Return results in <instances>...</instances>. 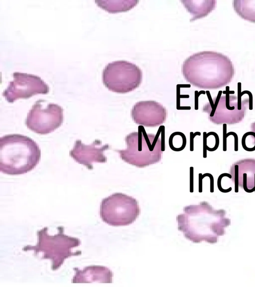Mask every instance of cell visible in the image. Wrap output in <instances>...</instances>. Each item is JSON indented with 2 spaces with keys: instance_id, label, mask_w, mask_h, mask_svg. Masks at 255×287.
Masks as SVG:
<instances>
[{
  "instance_id": "obj_1",
  "label": "cell",
  "mask_w": 255,
  "mask_h": 287,
  "mask_svg": "<svg viewBox=\"0 0 255 287\" xmlns=\"http://www.w3.org/2000/svg\"><path fill=\"white\" fill-rule=\"evenodd\" d=\"M182 72L186 81L195 87L216 89L230 83L235 70L227 56L217 52L202 51L184 60Z\"/></svg>"
},
{
  "instance_id": "obj_2",
  "label": "cell",
  "mask_w": 255,
  "mask_h": 287,
  "mask_svg": "<svg viewBox=\"0 0 255 287\" xmlns=\"http://www.w3.org/2000/svg\"><path fill=\"white\" fill-rule=\"evenodd\" d=\"M41 157L40 149L30 138L18 134L0 138V171L9 175H19L32 170Z\"/></svg>"
},
{
  "instance_id": "obj_3",
  "label": "cell",
  "mask_w": 255,
  "mask_h": 287,
  "mask_svg": "<svg viewBox=\"0 0 255 287\" xmlns=\"http://www.w3.org/2000/svg\"><path fill=\"white\" fill-rule=\"evenodd\" d=\"M138 128V132H131L125 137L127 148L117 151L125 162L143 168L160 161L164 147L159 134H147L143 127Z\"/></svg>"
},
{
  "instance_id": "obj_4",
  "label": "cell",
  "mask_w": 255,
  "mask_h": 287,
  "mask_svg": "<svg viewBox=\"0 0 255 287\" xmlns=\"http://www.w3.org/2000/svg\"><path fill=\"white\" fill-rule=\"evenodd\" d=\"M63 227H58V233L54 235L48 233V228L44 227L37 232L36 245H27L22 248L24 251L32 250L35 256L41 254L40 258L51 261V269H59L65 260L70 257L81 254V250L73 252L72 249L81 244L78 238L66 235Z\"/></svg>"
},
{
  "instance_id": "obj_5",
  "label": "cell",
  "mask_w": 255,
  "mask_h": 287,
  "mask_svg": "<svg viewBox=\"0 0 255 287\" xmlns=\"http://www.w3.org/2000/svg\"><path fill=\"white\" fill-rule=\"evenodd\" d=\"M140 212L136 199L122 193H115L104 198L100 204V217L111 226L129 225L136 220Z\"/></svg>"
},
{
  "instance_id": "obj_6",
  "label": "cell",
  "mask_w": 255,
  "mask_h": 287,
  "mask_svg": "<svg viewBox=\"0 0 255 287\" xmlns=\"http://www.w3.org/2000/svg\"><path fill=\"white\" fill-rule=\"evenodd\" d=\"M211 209L205 203L185 206L183 213L176 217L178 230L184 236L194 243L211 242L210 229Z\"/></svg>"
},
{
  "instance_id": "obj_7",
  "label": "cell",
  "mask_w": 255,
  "mask_h": 287,
  "mask_svg": "<svg viewBox=\"0 0 255 287\" xmlns=\"http://www.w3.org/2000/svg\"><path fill=\"white\" fill-rule=\"evenodd\" d=\"M142 72L131 62L120 60L109 63L102 73L104 85L110 91L118 93L131 92L141 84Z\"/></svg>"
},
{
  "instance_id": "obj_8",
  "label": "cell",
  "mask_w": 255,
  "mask_h": 287,
  "mask_svg": "<svg viewBox=\"0 0 255 287\" xmlns=\"http://www.w3.org/2000/svg\"><path fill=\"white\" fill-rule=\"evenodd\" d=\"M63 122V110L54 103L39 100L32 106L25 120L27 127L35 133L46 135L59 128Z\"/></svg>"
},
{
  "instance_id": "obj_9",
  "label": "cell",
  "mask_w": 255,
  "mask_h": 287,
  "mask_svg": "<svg viewBox=\"0 0 255 287\" xmlns=\"http://www.w3.org/2000/svg\"><path fill=\"white\" fill-rule=\"evenodd\" d=\"M13 80L9 83L3 96L9 103L18 99H27L38 94H47L48 86L39 77L25 73L14 72Z\"/></svg>"
},
{
  "instance_id": "obj_10",
  "label": "cell",
  "mask_w": 255,
  "mask_h": 287,
  "mask_svg": "<svg viewBox=\"0 0 255 287\" xmlns=\"http://www.w3.org/2000/svg\"><path fill=\"white\" fill-rule=\"evenodd\" d=\"M130 115L137 125L146 127H156L162 125L166 120V109L154 101H139L132 107Z\"/></svg>"
},
{
  "instance_id": "obj_11",
  "label": "cell",
  "mask_w": 255,
  "mask_h": 287,
  "mask_svg": "<svg viewBox=\"0 0 255 287\" xmlns=\"http://www.w3.org/2000/svg\"><path fill=\"white\" fill-rule=\"evenodd\" d=\"M110 147L109 144H103L98 140L88 145L83 144L81 140H77L69 154L76 162L92 169L94 163L107 162V158L104 152Z\"/></svg>"
},
{
  "instance_id": "obj_12",
  "label": "cell",
  "mask_w": 255,
  "mask_h": 287,
  "mask_svg": "<svg viewBox=\"0 0 255 287\" xmlns=\"http://www.w3.org/2000/svg\"><path fill=\"white\" fill-rule=\"evenodd\" d=\"M75 275L73 277V283H111L113 273L107 267L93 265L85 267L81 270L73 268Z\"/></svg>"
},
{
  "instance_id": "obj_13",
  "label": "cell",
  "mask_w": 255,
  "mask_h": 287,
  "mask_svg": "<svg viewBox=\"0 0 255 287\" xmlns=\"http://www.w3.org/2000/svg\"><path fill=\"white\" fill-rule=\"evenodd\" d=\"M187 11L191 14L190 21L208 15L215 9L216 0H181Z\"/></svg>"
},
{
  "instance_id": "obj_14",
  "label": "cell",
  "mask_w": 255,
  "mask_h": 287,
  "mask_svg": "<svg viewBox=\"0 0 255 287\" xmlns=\"http://www.w3.org/2000/svg\"><path fill=\"white\" fill-rule=\"evenodd\" d=\"M232 5L242 18L255 23V0H234Z\"/></svg>"
},
{
  "instance_id": "obj_15",
  "label": "cell",
  "mask_w": 255,
  "mask_h": 287,
  "mask_svg": "<svg viewBox=\"0 0 255 287\" xmlns=\"http://www.w3.org/2000/svg\"><path fill=\"white\" fill-rule=\"evenodd\" d=\"M95 2L102 8L111 13L128 11L138 2V0H96Z\"/></svg>"
},
{
  "instance_id": "obj_16",
  "label": "cell",
  "mask_w": 255,
  "mask_h": 287,
  "mask_svg": "<svg viewBox=\"0 0 255 287\" xmlns=\"http://www.w3.org/2000/svg\"><path fill=\"white\" fill-rule=\"evenodd\" d=\"M228 177L230 178H232V176L230 174L227 173H223L221 174H220L219 175V176L218 177V180H217V186L218 188V189L221 192H223V193H227L229 192L230 191H231L232 189V187H230L228 189H224L221 186V180L222 179L223 177Z\"/></svg>"
},
{
  "instance_id": "obj_17",
  "label": "cell",
  "mask_w": 255,
  "mask_h": 287,
  "mask_svg": "<svg viewBox=\"0 0 255 287\" xmlns=\"http://www.w3.org/2000/svg\"><path fill=\"white\" fill-rule=\"evenodd\" d=\"M210 136H213L215 139V144L213 147H209L207 146V150L209 151H214L216 150L219 146L220 140L218 134L214 132H210L207 134V137H208Z\"/></svg>"
},
{
  "instance_id": "obj_18",
  "label": "cell",
  "mask_w": 255,
  "mask_h": 287,
  "mask_svg": "<svg viewBox=\"0 0 255 287\" xmlns=\"http://www.w3.org/2000/svg\"><path fill=\"white\" fill-rule=\"evenodd\" d=\"M227 125L226 124L223 125V150L226 151L227 150Z\"/></svg>"
},
{
  "instance_id": "obj_19",
  "label": "cell",
  "mask_w": 255,
  "mask_h": 287,
  "mask_svg": "<svg viewBox=\"0 0 255 287\" xmlns=\"http://www.w3.org/2000/svg\"><path fill=\"white\" fill-rule=\"evenodd\" d=\"M235 192H239V165H235Z\"/></svg>"
},
{
  "instance_id": "obj_20",
  "label": "cell",
  "mask_w": 255,
  "mask_h": 287,
  "mask_svg": "<svg viewBox=\"0 0 255 287\" xmlns=\"http://www.w3.org/2000/svg\"><path fill=\"white\" fill-rule=\"evenodd\" d=\"M227 137L229 136H233L234 138V150L235 151H238V136L237 134L234 132H230L227 134Z\"/></svg>"
},
{
  "instance_id": "obj_21",
  "label": "cell",
  "mask_w": 255,
  "mask_h": 287,
  "mask_svg": "<svg viewBox=\"0 0 255 287\" xmlns=\"http://www.w3.org/2000/svg\"><path fill=\"white\" fill-rule=\"evenodd\" d=\"M243 188L244 190L248 193H251L255 191V187L251 189H249L247 187V174H243Z\"/></svg>"
},
{
  "instance_id": "obj_22",
  "label": "cell",
  "mask_w": 255,
  "mask_h": 287,
  "mask_svg": "<svg viewBox=\"0 0 255 287\" xmlns=\"http://www.w3.org/2000/svg\"><path fill=\"white\" fill-rule=\"evenodd\" d=\"M207 133L206 132L203 133V157H207Z\"/></svg>"
},
{
  "instance_id": "obj_23",
  "label": "cell",
  "mask_w": 255,
  "mask_h": 287,
  "mask_svg": "<svg viewBox=\"0 0 255 287\" xmlns=\"http://www.w3.org/2000/svg\"><path fill=\"white\" fill-rule=\"evenodd\" d=\"M197 135L200 136L201 135L200 132H196L195 133H193V132L190 133V149L191 151H193L194 149L193 139H194V138Z\"/></svg>"
},
{
  "instance_id": "obj_24",
  "label": "cell",
  "mask_w": 255,
  "mask_h": 287,
  "mask_svg": "<svg viewBox=\"0 0 255 287\" xmlns=\"http://www.w3.org/2000/svg\"><path fill=\"white\" fill-rule=\"evenodd\" d=\"M206 176H208L210 179V192H214V178L213 175L210 173H205Z\"/></svg>"
},
{
  "instance_id": "obj_25",
  "label": "cell",
  "mask_w": 255,
  "mask_h": 287,
  "mask_svg": "<svg viewBox=\"0 0 255 287\" xmlns=\"http://www.w3.org/2000/svg\"></svg>"
}]
</instances>
